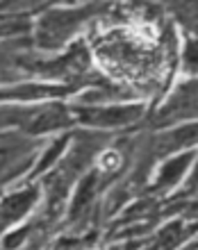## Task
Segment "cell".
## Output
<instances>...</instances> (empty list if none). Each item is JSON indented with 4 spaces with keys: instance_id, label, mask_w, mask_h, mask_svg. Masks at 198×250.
I'll list each match as a JSON object with an SVG mask.
<instances>
[{
    "instance_id": "6da1fadb",
    "label": "cell",
    "mask_w": 198,
    "mask_h": 250,
    "mask_svg": "<svg viewBox=\"0 0 198 250\" xmlns=\"http://www.w3.org/2000/svg\"><path fill=\"white\" fill-rule=\"evenodd\" d=\"M144 112L141 105H123V107H98V109H78L82 123L89 125H126L137 121Z\"/></svg>"
},
{
    "instance_id": "3957f363",
    "label": "cell",
    "mask_w": 198,
    "mask_h": 250,
    "mask_svg": "<svg viewBox=\"0 0 198 250\" xmlns=\"http://www.w3.org/2000/svg\"><path fill=\"white\" fill-rule=\"evenodd\" d=\"M34 191H25V193H16V196H9L2 203V211L7 214V218H19L23 216L34 203Z\"/></svg>"
},
{
    "instance_id": "9c48e42d",
    "label": "cell",
    "mask_w": 198,
    "mask_h": 250,
    "mask_svg": "<svg viewBox=\"0 0 198 250\" xmlns=\"http://www.w3.org/2000/svg\"><path fill=\"white\" fill-rule=\"evenodd\" d=\"M192 185H198V166H196V173H194V180H192Z\"/></svg>"
},
{
    "instance_id": "277c9868",
    "label": "cell",
    "mask_w": 198,
    "mask_h": 250,
    "mask_svg": "<svg viewBox=\"0 0 198 250\" xmlns=\"http://www.w3.org/2000/svg\"><path fill=\"white\" fill-rule=\"evenodd\" d=\"M189 159H192V155H182V157L173 159V162H169V164H164V168H162V173H159V185H173L178 178H182V173H185V168L189 166Z\"/></svg>"
},
{
    "instance_id": "5b68a950",
    "label": "cell",
    "mask_w": 198,
    "mask_h": 250,
    "mask_svg": "<svg viewBox=\"0 0 198 250\" xmlns=\"http://www.w3.org/2000/svg\"><path fill=\"white\" fill-rule=\"evenodd\" d=\"M93 187H96V175H89L80 182L78 187V193L73 198V207H71V214L73 216H78L80 209H85L87 205L91 203V196H93Z\"/></svg>"
},
{
    "instance_id": "8992f818",
    "label": "cell",
    "mask_w": 198,
    "mask_h": 250,
    "mask_svg": "<svg viewBox=\"0 0 198 250\" xmlns=\"http://www.w3.org/2000/svg\"><path fill=\"white\" fill-rule=\"evenodd\" d=\"M180 239H182V223L169 225V228L162 232V237H159V248L162 250L173 248V246H178Z\"/></svg>"
},
{
    "instance_id": "52a82bcc",
    "label": "cell",
    "mask_w": 198,
    "mask_h": 250,
    "mask_svg": "<svg viewBox=\"0 0 198 250\" xmlns=\"http://www.w3.org/2000/svg\"><path fill=\"white\" fill-rule=\"evenodd\" d=\"M185 64L189 71H198V43H189V46H187Z\"/></svg>"
},
{
    "instance_id": "ba28073f",
    "label": "cell",
    "mask_w": 198,
    "mask_h": 250,
    "mask_svg": "<svg viewBox=\"0 0 198 250\" xmlns=\"http://www.w3.org/2000/svg\"><path fill=\"white\" fill-rule=\"evenodd\" d=\"M121 162H119V155L116 152H107V155H103V166L105 168H116Z\"/></svg>"
},
{
    "instance_id": "7a4b0ae2",
    "label": "cell",
    "mask_w": 198,
    "mask_h": 250,
    "mask_svg": "<svg viewBox=\"0 0 198 250\" xmlns=\"http://www.w3.org/2000/svg\"><path fill=\"white\" fill-rule=\"evenodd\" d=\"M194 141H198V123L185 125V127H178V130L169 132L164 139H162V150H178L182 146H192Z\"/></svg>"
}]
</instances>
